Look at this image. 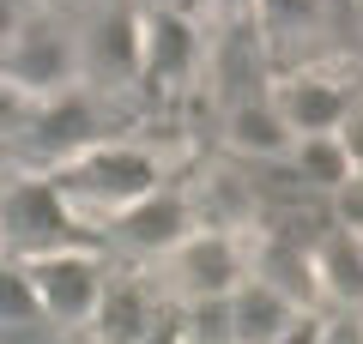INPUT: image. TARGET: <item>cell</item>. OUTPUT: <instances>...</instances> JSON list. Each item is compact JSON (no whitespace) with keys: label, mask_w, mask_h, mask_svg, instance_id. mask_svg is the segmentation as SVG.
<instances>
[{"label":"cell","mask_w":363,"mask_h":344,"mask_svg":"<svg viewBox=\"0 0 363 344\" xmlns=\"http://www.w3.org/2000/svg\"><path fill=\"white\" fill-rule=\"evenodd\" d=\"M55 188L67 193L79 217H121L133 200H145L152 188H164L152 151H133V145H79L61 169H49Z\"/></svg>","instance_id":"1"},{"label":"cell","mask_w":363,"mask_h":344,"mask_svg":"<svg viewBox=\"0 0 363 344\" xmlns=\"http://www.w3.org/2000/svg\"><path fill=\"white\" fill-rule=\"evenodd\" d=\"M0 236H6L13 260H30V254H55V248H79L85 217L67 205L55 176H25L0 193Z\"/></svg>","instance_id":"2"},{"label":"cell","mask_w":363,"mask_h":344,"mask_svg":"<svg viewBox=\"0 0 363 344\" xmlns=\"http://www.w3.org/2000/svg\"><path fill=\"white\" fill-rule=\"evenodd\" d=\"M79 79V42L55 13H30V25L13 37V49L0 55V85L13 97H61Z\"/></svg>","instance_id":"3"},{"label":"cell","mask_w":363,"mask_h":344,"mask_svg":"<svg viewBox=\"0 0 363 344\" xmlns=\"http://www.w3.org/2000/svg\"><path fill=\"white\" fill-rule=\"evenodd\" d=\"M30 284H37V302L55 326H91L97 302H104V266L79 248H55V254H30L25 260Z\"/></svg>","instance_id":"4"},{"label":"cell","mask_w":363,"mask_h":344,"mask_svg":"<svg viewBox=\"0 0 363 344\" xmlns=\"http://www.w3.org/2000/svg\"><path fill=\"white\" fill-rule=\"evenodd\" d=\"M169 260H176V284L188 302H212V296H230L236 284H242V254L230 248V236H182L176 248H169Z\"/></svg>","instance_id":"5"},{"label":"cell","mask_w":363,"mask_h":344,"mask_svg":"<svg viewBox=\"0 0 363 344\" xmlns=\"http://www.w3.org/2000/svg\"><path fill=\"white\" fill-rule=\"evenodd\" d=\"M79 67L97 79H133L145 67V25L121 6H104L79 37Z\"/></svg>","instance_id":"6"},{"label":"cell","mask_w":363,"mask_h":344,"mask_svg":"<svg viewBox=\"0 0 363 344\" xmlns=\"http://www.w3.org/2000/svg\"><path fill=\"white\" fill-rule=\"evenodd\" d=\"M272 103H279L291 133H339L351 115V91L339 79H321V73H291L272 91Z\"/></svg>","instance_id":"7"},{"label":"cell","mask_w":363,"mask_h":344,"mask_svg":"<svg viewBox=\"0 0 363 344\" xmlns=\"http://www.w3.org/2000/svg\"><path fill=\"white\" fill-rule=\"evenodd\" d=\"M109 229H116L128 248H140V254H169V248L188 236V205H182L176 193L152 188L145 200H133L121 217H109Z\"/></svg>","instance_id":"8"},{"label":"cell","mask_w":363,"mask_h":344,"mask_svg":"<svg viewBox=\"0 0 363 344\" xmlns=\"http://www.w3.org/2000/svg\"><path fill=\"white\" fill-rule=\"evenodd\" d=\"M309 266H315V290H327L339 308H363V236H351V229L327 236L309 254Z\"/></svg>","instance_id":"9"},{"label":"cell","mask_w":363,"mask_h":344,"mask_svg":"<svg viewBox=\"0 0 363 344\" xmlns=\"http://www.w3.org/2000/svg\"><path fill=\"white\" fill-rule=\"evenodd\" d=\"M91 326H97L104 344H152L157 314H152V302H145L133 284H104V302H97Z\"/></svg>","instance_id":"10"},{"label":"cell","mask_w":363,"mask_h":344,"mask_svg":"<svg viewBox=\"0 0 363 344\" xmlns=\"http://www.w3.org/2000/svg\"><path fill=\"white\" fill-rule=\"evenodd\" d=\"M285 157H291V169H297L309 188H327V193H333L339 181L357 169V157H351L345 133H291Z\"/></svg>","instance_id":"11"},{"label":"cell","mask_w":363,"mask_h":344,"mask_svg":"<svg viewBox=\"0 0 363 344\" xmlns=\"http://www.w3.org/2000/svg\"><path fill=\"white\" fill-rule=\"evenodd\" d=\"M188 61H194V30L182 25V18H152V25H145V67H140V73L182 79Z\"/></svg>","instance_id":"12"},{"label":"cell","mask_w":363,"mask_h":344,"mask_svg":"<svg viewBox=\"0 0 363 344\" xmlns=\"http://www.w3.org/2000/svg\"><path fill=\"white\" fill-rule=\"evenodd\" d=\"M43 302H37V284H30L25 260H0V326H13V320H37Z\"/></svg>","instance_id":"13"},{"label":"cell","mask_w":363,"mask_h":344,"mask_svg":"<svg viewBox=\"0 0 363 344\" xmlns=\"http://www.w3.org/2000/svg\"><path fill=\"white\" fill-rule=\"evenodd\" d=\"M0 344H55V320H49V314L13 320V326H0Z\"/></svg>","instance_id":"14"},{"label":"cell","mask_w":363,"mask_h":344,"mask_svg":"<svg viewBox=\"0 0 363 344\" xmlns=\"http://www.w3.org/2000/svg\"><path fill=\"white\" fill-rule=\"evenodd\" d=\"M30 13H37L30 0H0V55L13 49V37H18L25 25H30Z\"/></svg>","instance_id":"15"},{"label":"cell","mask_w":363,"mask_h":344,"mask_svg":"<svg viewBox=\"0 0 363 344\" xmlns=\"http://www.w3.org/2000/svg\"><path fill=\"white\" fill-rule=\"evenodd\" d=\"M321 344H363V320L351 314H339V320H321Z\"/></svg>","instance_id":"16"},{"label":"cell","mask_w":363,"mask_h":344,"mask_svg":"<svg viewBox=\"0 0 363 344\" xmlns=\"http://www.w3.org/2000/svg\"><path fill=\"white\" fill-rule=\"evenodd\" d=\"M272 344H321V320H309V314L297 308V314L285 320V332H279Z\"/></svg>","instance_id":"17"},{"label":"cell","mask_w":363,"mask_h":344,"mask_svg":"<svg viewBox=\"0 0 363 344\" xmlns=\"http://www.w3.org/2000/svg\"><path fill=\"white\" fill-rule=\"evenodd\" d=\"M61 6H104V0H61Z\"/></svg>","instance_id":"18"},{"label":"cell","mask_w":363,"mask_h":344,"mask_svg":"<svg viewBox=\"0 0 363 344\" xmlns=\"http://www.w3.org/2000/svg\"><path fill=\"white\" fill-rule=\"evenodd\" d=\"M0 260H6V236H0Z\"/></svg>","instance_id":"19"}]
</instances>
